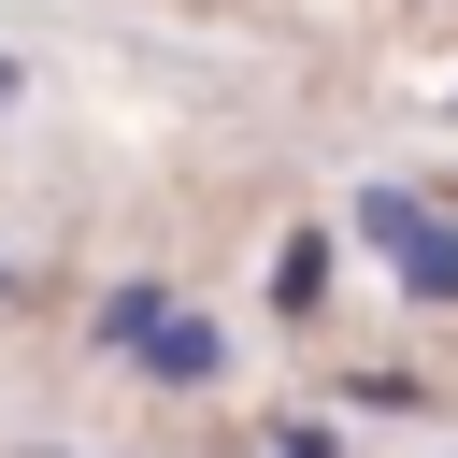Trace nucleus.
I'll return each instance as SVG.
<instances>
[{"label": "nucleus", "mask_w": 458, "mask_h": 458, "mask_svg": "<svg viewBox=\"0 0 458 458\" xmlns=\"http://www.w3.org/2000/svg\"><path fill=\"white\" fill-rule=\"evenodd\" d=\"M358 229L386 243V272H401L415 301H458V215H429L415 186H372V200H358Z\"/></svg>", "instance_id": "f257e3e1"}, {"label": "nucleus", "mask_w": 458, "mask_h": 458, "mask_svg": "<svg viewBox=\"0 0 458 458\" xmlns=\"http://www.w3.org/2000/svg\"><path fill=\"white\" fill-rule=\"evenodd\" d=\"M143 372H157V386H200V372H229V344H215L200 315H172V329L143 344Z\"/></svg>", "instance_id": "f03ea898"}, {"label": "nucleus", "mask_w": 458, "mask_h": 458, "mask_svg": "<svg viewBox=\"0 0 458 458\" xmlns=\"http://www.w3.org/2000/svg\"><path fill=\"white\" fill-rule=\"evenodd\" d=\"M157 329H172V301H157V286H143V272H129V286H114V301H100V344H114V358H143V344H157Z\"/></svg>", "instance_id": "7ed1b4c3"}, {"label": "nucleus", "mask_w": 458, "mask_h": 458, "mask_svg": "<svg viewBox=\"0 0 458 458\" xmlns=\"http://www.w3.org/2000/svg\"><path fill=\"white\" fill-rule=\"evenodd\" d=\"M315 286H329V229H286V258H272V301H286V315H315Z\"/></svg>", "instance_id": "20e7f679"}, {"label": "nucleus", "mask_w": 458, "mask_h": 458, "mask_svg": "<svg viewBox=\"0 0 458 458\" xmlns=\"http://www.w3.org/2000/svg\"><path fill=\"white\" fill-rule=\"evenodd\" d=\"M258 458H329V429H272V444H258Z\"/></svg>", "instance_id": "39448f33"}, {"label": "nucleus", "mask_w": 458, "mask_h": 458, "mask_svg": "<svg viewBox=\"0 0 458 458\" xmlns=\"http://www.w3.org/2000/svg\"><path fill=\"white\" fill-rule=\"evenodd\" d=\"M0 100H14V57H0Z\"/></svg>", "instance_id": "423d86ee"}]
</instances>
